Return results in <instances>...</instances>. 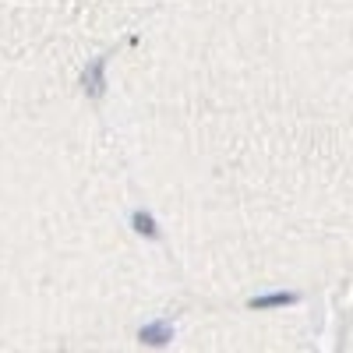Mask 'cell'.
I'll return each mask as SVG.
<instances>
[{
	"mask_svg": "<svg viewBox=\"0 0 353 353\" xmlns=\"http://www.w3.org/2000/svg\"><path fill=\"white\" fill-rule=\"evenodd\" d=\"M81 88H85V96H92V99H99V96L106 92V61H96V64L85 68Z\"/></svg>",
	"mask_w": 353,
	"mask_h": 353,
	"instance_id": "cell-1",
	"label": "cell"
},
{
	"mask_svg": "<svg viewBox=\"0 0 353 353\" xmlns=\"http://www.w3.org/2000/svg\"><path fill=\"white\" fill-rule=\"evenodd\" d=\"M138 339H141L145 346H166V343L173 339V325H170V321H152V325H145V329L138 332Z\"/></svg>",
	"mask_w": 353,
	"mask_h": 353,
	"instance_id": "cell-2",
	"label": "cell"
},
{
	"mask_svg": "<svg viewBox=\"0 0 353 353\" xmlns=\"http://www.w3.org/2000/svg\"><path fill=\"white\" fill-rule=\"evenodd\" d=\"M131 226H134L138 237H145V241H156V237H159V223H156L149 212H134V216H131Z\"/></svg>",
	"mask_w": 353,
	"mask_h": 353,
	"instance_id": "cell-3",
	"label": "cell"
},
{
	"mask_svg": "<svg viewBox=\"0 0 353 353\" xmlns=\"http://www.w3.org/2000/svg\"><path fill=\"white\" fill-rule=\"evenodd\" d=\"M286 304H297V293L279 290V293H265V297L251 301V307H286Z\"/></svg>",
	"mask_w": 353,
	"mask_h": 353,
	"instance_id": "cell-4",
	"label": "cell"
}]
</instances>
